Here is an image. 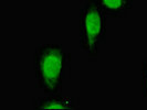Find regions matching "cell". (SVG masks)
<instances>
[{"label":"cell","instance_id":"obj_4","mask_svg":"<svg viewBox=\"0 0 147 110\" xmlns=\"http://www.w3.org/2000/svg\"><path fill=\"white\" fill-rule=\"evenodd\" d=\"M107 18H126L134 6V0H96Z\"/></svg>","mask_w":147,"mask_h":110},{"label":"cell","instance_id":"obj_1","mask_svg":"<svg viewBox=\"0 0 147 110\" xmlns=\"http://www.w3.org/2000/svg\"><path fill=\"white\" fill-rule=\"evenodd\" d=\"M33 72L36 88L43 94L62 93L64 81L71 74V53L61 44L43 43L33 53Z\"/></svg>","mask_w":147,"mask_h":110},{"label":"cell","instance_id":"obj_2","mask_svg":"<svg viewBox=\"0 0 147 110\" xmlns=\"http://www.w3.org/2000/svg\"><path fill=\"white\" fill-rule=\"evenodd\" d=\"M107 17L96 0H84L79 11V46L90 61H96L106 43Z\"/></svg>","mask_w":147,"mask_h":110},{"label":"cell","instance_id":"obj_3","mask_svg":"<svg viewBox=\"0 0 147 110\" xmlns=\"http://www.w3.org/2000/svg\"><path fill=\"white\" fill-rule=\"evenodd\" d=\"M80 107V99L74 96H64L62 93L43 94L32 98V108L36 110H69Z\"/></svg>","mask_w":147,"mask_h":110},{"label":"cell","instance_id":"obj_5","mask_svg":"<svg viewBox=\"0 0 147 110\" xmlns=\"http://www.w3.org/2000/svg\"><path fill=\"white\" fill-rule=\"evenodd\" d=\"M142 72V97L147 101V56L144 59L140 67Z\"/></svg>","mask_w":147,"mask_h":110}]
</instances>
